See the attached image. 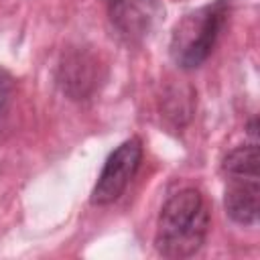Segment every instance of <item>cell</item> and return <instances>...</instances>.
Segmentation results:
<instances>
[{"mask_svg": "<svg viewBox=\"0 0 260 260\" xmlns=\"http://www.w3.org/2000/svg\"><path fill=\"white\" fill-rule=\"evenodd\" d=\"M209 232V209L203 195L193 189H181L171 195L156 223L154 248L162 258L181 260L199 252Z\"/></svg>", "mask_w": 260, "mask_h": 260, "instance_id": "6da1fadb", "label": "cell"}, {"mask_svg": "<svg viewBox=\"0 0 260 260\" xmlns=\"http://www.w3.org/2000/svg\"><path fill=\"white\" fill-rule=\"evenodd\" d=\"M230 16V0H215L187 12L173 28L169 53L177 67L189 71L207 61L225 20Z\"/></svg>", "mask_w": 260, "mask_h": 260, "instance_id": "7a4b0ae2", "label": "cell"}, {"mask_svg": "<svg viewBox=\"0 0 260 260\" xmlns=\"http://www.w3.org/2000/svg\"><path fill=\"white\" fill-rule=\"evenodd\" d=\"M221 173L225 177V213L240 225H256L260 211V156L256 142L228 152L221 162Z\"/></svg>", "mask_w": 260, "mask_h": 260, "instance_id": "3957f363", "label": "cell"}, {"mask_svg": "<svg viewBox=\"0 0 260 260\" xmlns=\"http://www.w3.org/2000/svg\"><path fill=\"white\" fill-rule=\"evenodd\" d=\"M142 162V140L132 136L116 146L106 158L102 173L91 191L93 205H110L128 189Z\"/></svg>", "mask_w": 260, "mask_h": 260, "instance_id": "277c9868", "label": "cell"}, {"mask_svg": "<svg viewBox=\"0 0 260 260\" xmlns=\"http://www.w3.org/2000/svg\"><path fill=\"white\" fill-rule=\"evenodd\" d=\"M106 8L114 30L126 43L144 41L162 16L158 0H106Z\"/></svg>", "mask_w": 260, "mask_h": 260, "instance_id": "5b68a950", "label": "cell"}, {"mask_svg": "<svg viewBox=\"0 0 260 260\" xmlns=\"http://www.w3.org/2000/svg\"><path fill=\"white\" fill-rule=\"evenodd\" d=\"M12 93H14V79L6 69L0 67V128L6 120V116H8Z\"/></svg>", "mask_w": 260, "mask_h": 260, "instance_id": "8992f818", "label": "cell"}]
</instances>
